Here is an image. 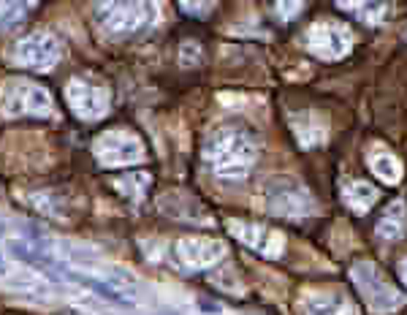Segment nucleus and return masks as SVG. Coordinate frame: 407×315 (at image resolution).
I'll return each mask as SVG.
<instances>
[{
	"label": "nucleus",
	"instance_id": "1",
	"mask_svg": "<svg viewBox=\"0 0 407 315\" xmlns=\"http://www.w3.org/2000/svg\"><path fill=\"white\" fill-rule=\"evenodd\" d=\"M206 161L220 180H244L258 161V139L247 128H220L209 139Z\"/></svg>",
	"mask_w": 407,
	"mask_h": 315
},
{
	"label": "nucleus",
	"instance_id": "2",
	"mask_svg": "<svg viewBox=\"0 0 407 315\" xmlns=\"http://www.w3.org/2000/svg\"><path fill=\"white\" fill-rule=\"evenodd\" d=\"M350 274H353L361 296L366 299L369 310H375V313H394V310H399L405 304V294L396 291L386 277L380 274V269L372 267L369 261H356Z\"/></svg>",
	"mask_w": 407,
	"mask_h": 315
},
{
	"label": "nucleus",
	"instance_id": "3",
	"mask_svg": "<svg viewBox=\"0 0 407 315\" xmlns=\"http://www.w3.org/2000/svg\"><path fill=\"white\" fill-rule=\"evenodd\" d=\"M266 210L283 220H305L312 212V196L307 193L305 185H299L296 180H269V185L264 190Z\"/></svg>",
	"mask_w": 407,
	"mask_h": 315
},
{
	"label": "nucleus",
	"instance_id": "4",
	"mask_svg": "<svg viewBox=\"0 0 407 315\" xmlns=\"http://www.w3.org/2000/svg\"><path fill=\"white\" fill-rule=\"evenodd\" d=\"M95 14L112 33H133L152 20V0H98Z\"/></svg>",
	"mask_w": 407,
	"mask_h": 315
},
{
	"label": "nucleus",
	"instance_id": "5",
	"mask_svg": "<svg viewBox=\"0 0 407 315\" xmlns=\"http://www.w3.org/2000/svg\"><path fill=\"white\" fill-rule=\"evenodd\" d=\"M307 49L321 58V60H340L350 52V43H353V33L350 27L342 25V22H315L305 36Z\"/></svg>",
	"mask_w": 407,
	"mask_h": 315
},
{
	"label": "nucleus",
	"instance_id": "6",
	"mask_svg": "<svg viewBox=\"0 0 407 315\" xmlns=\"http://www.w3.org/2000/svg\"><path fill=\"white\" fill-rule=\"evenodd\" d=\"M3 106L8 114H46L49 112V95L46 90H41L39 84L17 79L8 82L3 90Z\"/></svg>",
	"mask_w": 407,
	"mask_h": 315
},
{
	"label": "nucleus",
	"instance_id": "7",
	"mask_svg": "<svg viewBox=\"0 0 407 315\" xmlns=\"http://www.w3.org/2000/svg\"><path fill=\"white\" fill-rule=\"evenodd\" d=\"M228 232L234 234L244 248L255 250L258 255H266V258H277L283 253L285 242L283 236L266 226H258V223H244V220H234L228 223Z\"/></svg>",
	"mask_w": 407,
	"mask_h": 315
},
{
	"label": "nucleus",
	"instance_id": "8",
	"mask_svg": "<svg viewBox=\"0 0 407 315\" xmlns=\"http://www.w3.org/2000/svg\"><path fill=\"white\" fill-rule=\"evenodd\" d=\"M98 158H101V163L106 166H122V163H136V161H142L144 152H142V142L133 136V133H128V130H114V133H109V136H103L101 142H98Z\"/></svg>",
	"mask_w": 407,
	"mask_h": 315
},
{
	"label": "nucleus",
	"instance_id": "9",
	"mask_svg": "<svg viewBox=\"0 0 407 315\" xmlns=\"http://www.w3.org/2000/svg\"><path fill=\"white\" fill-rule=\"evenodd\" d=\"M68 101L74 106V112L84 117V120H98L106 114L109 109V95L106 90L98 87V84H87L81 79H74L68 84Z\"/></svg>",
	"mask_w": 407,
	"mask_h": 315
},
{
	"label": "nucleus",
	"instance_id": "10",
	"mask_svg": "<svg viewBox=\"0 0 407 315\" xmlns=\"http://www.w3.org/2000/svg\"><path fill=\"white\" fill-rule=\"evenodd\" d=\"M14 58L25 63L27 68H41V71H49L55 60L60 58V46L52 36L46 33H33L20 43V49L14 52Z\"/></svg>",
	"mask_w": 407,
	"mask_h": 315
},
{
	"label": "nucleus",
	"instance_id": "11",
	"mask_svg": "<svg viewBox=\"0 0 407 315\" xmlns=\"http://www.w3.org/2000/svg\"><path fill=\"white\" fill-rule=\"evenodd\" d=\"M177 255L185 267L190 269H206V267H215L220 258L225 255V245L218 239H201V236H187L180 239L177 245Z\"/></svg>",
	"mask_w": 407,
	"mask_h": 315
},
{
	"label": "nucleus",
	"instance_id": "12",
	"mask_svg": "<svg viewBox=\"0 0 407 315\" xmlns=\"http://www.w3.org/2000/svg\"><path fill=\"white\" fill-rule=\"evenodd\" d=\"M302 307H305V315H356L345 296L328 294V291L307 294Z\"/></svg>",
	"mask_w": 407,
	"mask_h": 315
},
{
	"label": "nucleus",
	"instance_id": "13",
	"mask_svg": "<svg viewBox=\"0 0 407 315\" xmlns=\"http://www.w3.org/2000/svg\"><path fill=\"white\" fill-rule=\"evenodd\" d=\"M337 6L342 11H347L350 17H356V20L364 22V25H372V27L383 25L388 17L386 0H337Z\"/></svg>",
	"mask_w": 407,
	"mask_h": 315
},
{
	"label": "nucleus",
	"instance_id": "14",
	"mask_svg": "<svg viewBox=\"0 0 407 315\" xmlns=\"http://www.w3.org/2000/svg\"><path fill=\"white\" fill-rule=\"evenodd\" d=\"M369 168L388 185H396L402 180V163L383 147H375L369 152Z\"/></svg>",
	"mask_w": 407,
	"mask_h": 315
},
{
	"label": "nucleus",
	"instance_id": "15",
	"mask_svg": "<svg viewBox=\"0 0 407 315\" xmlns=\"http://www.w3.org/2000/svg\"><path fill=\"white\" fill-rule=\"evenodd\" d=\"M405 204L402 201H391L386 207V212L380 215V220H378V234L388 239V242H394V239H399L402 234H405Z\"/></svg>",
	"mask_w": 407,
	"mask_h": 315
},
{
	"label": "nucleus",
	"instance_id": "16",
	"mask_svg": "<svg viewBox=\"0 0 407 315\" xmlns=\"http://www.w3.org/2000/svg\"><path fill=\"white\" fill-rule=\"evenodd\" d=\"M342 199L350 210L356 212H366L375 201H378V188H372L364 180H353V182H345L342 188Z\"/></svg>",
	"mask_w": 407,
	"mask_h": 315
},
{
	"label": "nucleus",
	"instance_id": "17",
	"mask_svg": "<svg viewBox=\"0 0 407 315\" xmlns=\"http://www.w3.org/2000/svg\"><path fill=\"white\" fill-rule=\"evenodd\" d=\"M114 185H117V190L125 193L131 201H142L144 196H147V190H149V174H144V171L125 174L120 180H114Z\"/></svg>",
	"mask_w": 407,
	"mask_h": 315
},
{
	"label": "nucleus",
	"instance_id": "18",
	"mask_svg": "<svg viewBox=\"0 0 407 315\" xmlns=\"http://www.w3.org/2000/svg\"><path fill=\"white\" fill-rule=\"evenodd\" d=\"M309 123V114H302L299 120H293V133H296V139L305 145V147H312L315 142H321L323 139V130H321V123L318 120H312V126H307Z\"/></svg>",
	"mask_w": 407,
	"mask_h": 315
},
{
	"label": "nucleus",
	"instance_id": "19",
	"mask_svg": "<svg viewBox=\"0 0 407 315\" xmlns=\"http://www.w3.org/2000/svg\"><path fill=\"white\" fill-rule=\"evenodd\" d=\"M264 3L272 17H277L280 22H291L302 11V0H264Z\"/></svg>",
	"mask_w": 407,
	"mask_h": 315
},
{
	"label": "nucleus",
	"instance_id": "20",
	"mask_svg": "<svg viewBox=\"0 0 407 315\" xmlns=\"http://www.w3.org/2000/svg\"><path fill=\"white\" fill-rule=\"evenodd\" d=\"M25 8V0H0V27H8Z\"/></svg>",
	"mask_w": 407,
	"mask_h": 315
},
{
	"label": "nucleus",
	"instance_id": "21",
	"mask_svg": "<svg viewBox=\"0 0 407 315\" xmlns=\"http://www.w3.org/2000/svg\"><path fill=\"white\" fill-rule=\"evenodd\" d=\"M182 3V11L185 14H193V17H201L206 11H212L215 0H180Z\"/></svg>",
	"mask_w": 407,
	"mask_h": 315
},
{
	"label": "nucleus",
	"instance_id": "22",
	"mask_svg": "<svg viewBox=\"0 0 407 315\" xmlns=\"http://www.w3.org/2000/svg\"><path fill=\"white\" fill-rule=\"evenodd\" d=\"M399 274H402V280H405V286H407V258L402 261V267H399Z\"/></svg>",
	"mask_w": 407,
	"mask_h": 315
},
{
	"label": "nucleus",
	"instance_id": "23",
	"mask_svg": "<svg viewBox=\"0 0 407 315\" xmlns=\"http://www.w3.org/2000/svg\"><path fill=\"white\" fill-rule=\"evenodd\" d=\"M0 272H3V261H0Z\"/></svg>",
	"mask_w": 407,
	"mask_h": 315
},
{
	"label": "nucleus",
	"instance_id": "24",
	"mask_svg": "<svg viewBox=\"0 0 407 315\" xmlns=\"http://www.w3.org/2000/svg\"><path fill=\"white\" fill-rule=\"evenodd\" d=\"M402 36H405V39H407V27H405V33H402Z\"/></svg>",
	"mask_w": 407,
	"mask_h": 315
}]
</instances>
